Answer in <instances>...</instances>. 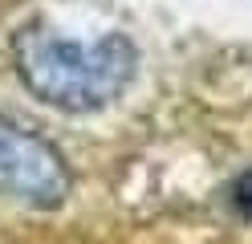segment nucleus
Listing matches in <instances>:
<instances>
[{"label": "nucleus", "instance_id": "7ed1b4c3", "mask_svg": "<svg viewBox=\"0 0 252 244\" xmlns=\"http://www.w3.org/2000/svg\"><path fill=\"white\" fill-rule=\"evenodd\" d=\"M232 204H236V211H240L244 220H252V167L236 179V187H232Z\"/></svg>", "mask_w": 252, "mask_h": 244}, {"label": "nucleus", "instance_id": "f03ea898", "mask_svg": "<svg viewBox=\"0 0 252 244\" xmlns=\"http://www.w3.org/2000/svg\"><path fill=\"white\" fill-rule=\"evenodd\" d=\"M0 191L33 208H61L69 195V167L61 151L0 114Z\"/></svg>", "mask_w": 252, "mask_h": 244}, {"label": "nucleus", "instance_id": "f257e3e1", "mask_svg": "<svg viewBox=\"0 0 252 244\" xmlns=\"http://www.w3.org/2000/svg\"><path fill=\"white\" fill-rule=\"evenodd\" d=\"M12 65L45 106L65 114H90L110 106L134 81L138 49L126 33H106L98 41H65L41 21H29L12 33Z\"/></svg>", "mask_w": 252, "mask_h": 244}]
</instances>
